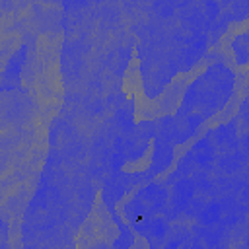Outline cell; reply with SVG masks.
Returning <instances> with one entry per match:
<instances>
[{
    "label": "cell",
    "mask_w": 249,
    "mask_h": 249,
    "mask_svg": "<svg viewBox=\"0 0 249 249\" xmlns=\"http://www.w3.org/2000/svg\"><path fill=\"white\" fill-rule=\"evenodd\" d=\"M220 216H222V208H220V202H210L202 208V212L196 216L198 224L202 226H214L220 222Z\"/></svg>",
    "instance_id": "3957f363"
},
{
    "label": "cell",
    "mask_w": 249,
    "mask_h": 249,
    "mask_svg": "<svg viewBox=\"0 0 249 249\" xmlns=\"http://www.w3.org/2000/svg\"><path fill=\"white\" fill-rule=\"evenodd\" d=\"M204 18H206V21H214V19H218L220 18V6H218V2H214V0H208L206 4H204Z\"/></svg>",
    "instance_id": "5b68a950"
},
{
    "label": "cell",
    "mask_w": 249,
    "mask_h": 249,
    "mask_svg": "<svg viewBox=\"0 0 249 249\" xmlns=\"http://www.w3.org/2000/svg\"><path fill=\"white\" fill-rule=\"evenodd\" d=\"M239 204H241L243 212H247V210H249V183L239 191Z\"/></svg>",
    "instance_id": "8992f818"
},
{
    "label": "cell",
    "mask_w": 249,
    "mask_h": 249,
    "mask_svg": "<svg viewBox=\"0 0 249 249\" xmlns=\"http://www.w3.org/2000/svg\"><path fill=\"white\" fill-rule=\"evenodd\" d=\"M173 160V148H171V142L163 140V138H156L154 142V160H152V167L148 169L152 175L156 173H161Z\"/></svg>",
    "instance_id": "6da1fadb"
},
{
    "label": "cell",
    "mask_w": 249,
    "mask_h": 249,
    "mask_svg": "<svg viewBox=\"0 0 249 249\" xmlns=\"http://www.w3.org/2000/svg\"><path fill=\"white\" fill-rule=\"evenodd\" d=\"M204 206H206L204 195H202V196H196V198H191V200L183 206V214H187V216H198Z\"/></svg>",
    "instance_id": "277c9868"
},
{
    "label": "cell",
    "mask_w": 249,
    "mask_h": 249,
    "mask_svg": "<svg viewBox=\"0 0 249 249\" xmlns=\"http://www.w3.org/2000/svg\"><path fill=\"white\" fill-rule=\"evenodd\" d=\"M247 161V154L245 152H239V150H230L226 152L220 160H218V167L226 173H235L239 171Z\"/></svg>",
    "instance_id": "7a4b0ae2"
},
{
    "label": "cell",
    "mask_w": 249,
    "mask_h": 249,
    "mask_svg": "<svg viewBox=\"0 0 249 249\" xmlns=\"http://www.w3.org/2000/svg\"><path fill=\"white\" fill-rule=\"evenodd\" d=\"M222 2H224V4H228V2H231V0H222Z\"/></svg>",
    "instance_id": "52a82bcc"
}]
</instances>
